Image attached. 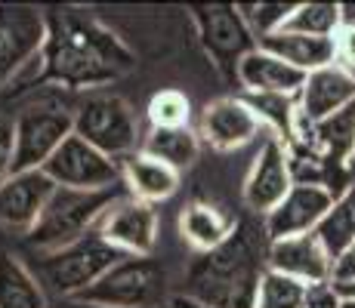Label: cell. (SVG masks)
<instances>
[{
    "label": "cell",
    "instance_id": "obj_31",
    "mask_svg": "<svg viewBox=\"0 0 355 308\" xmlns=\"http://www.w3.org/2000/svg\"><path fill=\"white\" fill-rule=\"evenodd\" d=\"M12 154H16V120L0 111V182L12 173Z\"/></svg>",
    "mask_w": 355,
    "mask_h": 308
},
{
    "label": "cell",
    "instance_id": "obj_18",
    "mask_svg": "<svg viewBox=\"0 0 355 308\" xmlns=\"http://www.w3.org/2000/svg\"><path fill=\"white\" fill-rule=\"evenodd\" d=\"M238 84L244 93H266V96H300L306 84V74L288 65L284 59L272 56L269 50L257 46L248 59L238 65Z\"/></svg>",
    "mask_w": 355,
    "mask_h": 308
},
{
    "label": "cell",
    "instance_id": "obj_28",
    "mask_svg": "<svg viewBox=\"0 0 355 308\" xmlns=\"http://www.w3.org/2000/svg\"><path fill=\"white\" fill-rule=\"evenodd\" d=\"M303 296H306V284L269 269L263 275V280H259L254 308H300L303 305Z\"/></svg>",
    "mask_w": 355,
    "mask_h": 308
},
{
    "label": "cell",
    "instance_id": "obj_33",
    "mask_svg": "<svg viewBox=\"0 0 355 308\" xmlns=\"http://www.w3.org/2000/svg\"><path fill=\"white\" fill-rule=\"evenodd\" d=\"M331 280H334V287H349V284H355V246H349V250H346L343 256L334 262Z\"/></svg>",
    "mask_w": 355,
    "mask_h": 308
},
{
    "label": "cell",
    "instance_id": "obj_25",
    "mask_svg": "<svg viewBox=\"0 0 355 308\" xmlns=\"http://www.w3.org/2000/svg\"><path fill=\"white\" fill-rule=\"evenodd\" d=\"M244 102L254 108L266 129H272L275 139H282L284 145L293 139V129L300 120V105L297 96H266V93H244Z\"/></svg>",
    "mask_w": 355,
    "mask_h": 308
},
{
    "label": "cell",
    "instance_id": "obj_16",
    "mask_svg": "<svg viewBox=\"0 0 355 308\" xmlns=\"http://www.w3.org/2000/svg\"><path fill=\"white\" fill-rule=\"evenodd\" d=\"M269 269L284 278H293L300 284H327L334 275V259L318 241V235H300L284 237V241H269Z\"/></svg>",
    "mask_w": 355,
    "mask_h": 308
},
{
    "label": "cell",
    "instance_id": "obj_36",
    "mask_svg": "<svg viewBox=\"0 0 355 308\" xmlns=\"http://www.w3.org/2000/svg\"><path fill=\"white\" fill-rule=\"evenodd\" d=\"M340 290V296H346V299H355V284H349V287H337Z\"/></svg>",
    "mask_w": 355,
    "mask_h": 308
},
{
    "label": "cell",
    "instance_id": "obj_3",
    "mask_svg": "<svg viewBox=\"0 0 355 308\" xmlns=\"http://www.w3.org/2000/svg\"><path fill=\"white\" fill-rule=\"evenodd\" d=\"M127 197L124 185L102 191H74V188H56L46 203L44 216L37 219L34 231L28 235V244L37 253H53L62 246L80 241L84 235L99 228V222L114 203Z\"/></svg>",
    "mask_w": 355,
    "mask_h": 308
},
{
    "label": "cell",
    "instance_id": "obj_24",
    "mask_svg": "<svg viewBox=\"0 0 355 308\" xmlns=\"http://www.w3.org/2000/svg\"><path fill=\"white\" fill-rule=\"evenodd\" d=\"M318 241L324 244V250L331 253V259L337 262L349 246H355V182L343 194L334 197V207L327 210V216L318 225Z\"/></svg>",
    "mask_w": 355,
    "mask_h": 308
},
{
    "label": "cell",
    "instance_id": "obj_9",
    "mask_svg": "<svg viewBox=\"0 0 355 308\" xmlns=\"http://www.w3.org/2000/svg\"><path fill=\"white\" fill-rule=\"evenodd\" d=\"M46 44V12L28 3H0V90L40 62Z\"/></svg>",
    "mask_w": 355,
    "mask_h": 308
},
{
    "label": "cell",
    "instance_id": "obj_8",
    "mask_svg": "<svg viewBox=\"0 0 355 308\" xmlns=\"http://www.w3.org/2000/svg\"><path fill=\"white\" fill-rule=\"evenodd\" d=\"M74 133V111L56 102L25 108L16 118V154L12 173L22 170H44V163L62 148V142Z\"/></svg>",
    "mask_w": 355,
    "mask_h": 308
},
{
    "label": "cell",
    "instance_id": "obj_19",
    "mask_svg": "<svg viewBox=\"0 0 355 308\" xmlns=\"http://www.w3.org/2000/svg\"><path fill=\"white\" fill-rule=\"evenodd\" d=\"M121 182H124L130 197L155 207V203L176 194L180 173L173 167H167V163H161L158 157H152L146 152H133L121 161Z\"/></svg>",
    "mask_w": 355,
    "mask_h": 308
},
{
    "label": "cell",
    "instance_id": "obj_29",
    "mask_svg": "<svg viewBox=\"0 0 355 308\" xmlns=\"http://www.w3.org/2000/svg\"><path fill=\"white\" fill-rule=\"evenodd\" d=\"M293 6L297 3H238V10H241L248 28L254 31V37L263 40V37H269V34L284 28Z\"/></svg>",
    "mask_w": 355,
    "mask_h": 308
},
{
    "label": "cell",
    "instance_id": "obj_22",
    "mask_svg": "<svg viewBox=\"0 0 355 308\" xmlns=\"http://www.w3.org/2000/svg\"><path fill=\"white\" fill-rule=\"evenodd\" d=\"M139 152L158 157L161 163L173 167L176 173L189 170L201 154V139L192 127H173V129H158L152 127L146 136H142Z\"/></svg>",
    "mask_w": 355,
    "mask_h": 308
},
{
    "label": "cell",
    "instance_id": "obj_37",
    "mask_svg": "<svg viewBox=\"0 0 355 308\" xmlns=\"http://www.w3.org/2000/svg\"><path fill=\"white\" fill-rule=\"evenodd\" d=\"M340 308H355V299H346L343 296V305H340Z\"/></svg>",
    "mask_w": 355,
    "mask_h": 308
},
{
    "label": "cell",
    "instance_id": "obj_35",
    "mask_svg": "<svg viewBox=\"0 0 355 308\" xmlns=\"http://www.w3.org/2000/svg\"><path fill=\"white\" fill-rule=\"evenodd\" d=\"M59 308H96V305H84V302H78V299H62Z\"/></svg>",
    "mask_w": 355,
    "mask_h": 308
},
{
    "label": "cell",
    "instance_id": "obj_15",
    "mask_svg": "<svg viewBox=\"0 0 355 308\" xmlns=\"http://www.w3.org/2000/svg\"><path fill=\"white\" fill-rule=\"evenodd\" d=\"M334 207V194L318 185H293L282 203L263 216V228L269 241H284V237H300L318 231L327 210Z\"/></svg>",
    "mask_w": 355,
    "mask_h": 308
},
{
    "label": "cell",
    "instance_id": "obj_26",
    "mask_svg": "<svg viewBox=\"0 0 355 308\" xmlns=\"http://www.w3.org/2000/svg\"><path fill=\"white\" fill-rule=\"evenodd\" d=\"M346 19L343 3H297L291 19L284 22L282 31L312 34V37H334Z\"/></svg>",
    "mask_w": 355,
    "mask_h": 308
},
{
    "label": "cell",
    "instance_id": "obj_13",
    "mask_svg": "<svg viewBox=\"0 0 355 308\" xmlns=\"http://www.w3.org/2000/svg\"><path fill=\"white\" fill-rule=\"evenodd\" d=\"M259 129L263 123L254 108L244 102V96H226L204 105L201 120H198V139L214 152H238L257 139Z\"/></svg>",
    "mask_w": 355,
    "mask_h": 308
},
{
    "label": "cell",
    "instance_id": "obj_23",
    "mask_svg": "<svg viewBox=\"0 0 355 308\" xmlns=\"http://www.w3.org/2000/svg\"><path fill=\"white\" fill-rule=\"evenodd\" d=\"M0 308H50L40 280L6 250H0Z\"/></svg>",
    "mask_w": 355,
    "mask_h": 308
},
{
    "label": "cell",
    "instance_id": "obj_32",
    "mask_svg": "<svg viewBox=\"0 0 355 308\" xmlns=\"http://www.w3.org/2000/svg\"><path fill=\"white\" fill-rule=\"evenodd\" d=\"M340 305H343V296H340V290L334 287V280H327V284L306 287V296H303V305L300 308H340Z\"/></svg>",
    "mask_w": 355,
    "mask_h": 308
},
{
    "label": "cell",
    "instance_id": "obj_34",
    "mask_svg": "<svg viewBox=\"0 0 355 308\" xmlns=\"http://www.w3.org/2000/svg\"><path fill=\"white\" fill-rule=\"evenodd\" d=\"M167 308H210V305H201V302H195V299H189V296H182V293H176V296H170V305Z\"/></svg>",
    "mask_w": 355,
    "mask_h": 308
},
{
    "label": "cell",
    "instance_id": "obj_30",
    "mask_svg": "<svg viewBox=\"0 0 355 308\" xmlns=\"http://www.w3.org/2000/svg\"><path fill=\"white\" fill-rule=\"evenodd\" d=\"M334 50H337V65L355 74V19H343L340 31L334 34Z\"/></svg>",
    "mask_w": 355,
    "mask_h": 308
},
{
    "label": "cell",
    "instance_id": "obj_11",
    "mask_svg": "<svg viewBox=\"0 0 355 308\" xmlns=\"http://www.w3.org/2000/svg\"><path fill=\"white\" fill-rule=\"evenodd\" d=\"M293 188V170H291V154L288 145L275 136H266L259 145V154L254 157L248 179H244V203L250 213L269 216L278 203L288 197Z\"/></svg>",
    "mask_w": 355,
    "mask_h": 308
},
{
    "label": "cell",
    "instance_id": "obj_27",
    "mask_svg": "<svg viewBox=\"0 0 355 308\" xmlns=\"http://www.w3.org/2000/svg\"><path fill=\"white\" fill-rule=\"evenodd\" d=\"M146 118L158 129H173V127H189L192 120V102L180 90H161L148 99Z\"/></svg>",
    "mask_w": 355,
    "mask_h": 308
},
{
    "label": "cell",
    "instance_id": "obj_14",
    "mask_svg": "<svg viewBox=\"0 0 355 308\" xmlns=\"http://www.w3.org/2000/svg\"><path fill=\"white\" fill-rule=\"evenodd\" d=\"M96 231L124 256H152L158 244V213L152 203L127 194L108 210Z\"/></svg>",
    "mask_w": 355,
    "mask_h": 308
},
{
    "label": "cell",
    "instance_id": "obj_10",
    "mask_svg": "<svg viewBox=\"0 0 355 308\" xmlns=\"http://www.w3.org/2000/svg\"><path fill=\"white\" fill-rule=\"evenodd\" d=\"M44 173L56 182V188H74V191H102L114 188L121 182V163L93 148L80 136H68L56 154L44 163Z\"/></svg>",
    "mask_w": 355,
    "mask_h": 308
},
{
    "label": "cell",
    "instance_id": "obj_7",
    "mask_svg": "<svg viewBox=\"0 0 355 308\" xmlns=\"http://www.w3.org/2000/svg\"><path fill=\"white\" fill-rule=\"evenodd\" d=\"M192 19L204 53L226 80H238V65L259 46L248 28L238 3H201L192 6Z\"/></svg>",
    "mask_w": 355,
    "mask_h": 308
},
{
    "label": "cell",
    "instance_id": "obj_20",
    "mask_svg": "<svg viewBox=\"0 0 355 308\" xmlns=\"http://www.w3.org/2000/svg\"><path fill=\"white\" fill-rule=\"evenodd\" d=\"M238 219L226 213L223 207L210 201H192L182 207L180 213V235L189 246H195L198 253H210L216 246H223L235 231Z\"/></svg>",
    "mask_w": 355,
    "mask_h": 308
},
{
    "label": "cell",
    "instance_id": "obj_5",
    "mask_svg": "<svg viewBox=\"0 0 355 308\" xmlns=\"http://www.w3.org/2000/svg\"><path fill=\"white\" fill-rule=\"evenodd\" d=\"M74 299L96 308H164L170 305L167 275L152 256H124Z\"/></svg>",
    "mask_w": 355,
    "mask_h": 308
},
{
    "label": "cell",
    "instance_id": "obj_1",
    "mask_svg": "<svg viewBox=\"0 0 355 308\" xmlns=\"http://www.w3.org/2000/svg\"><path fill=\"white\" fill-rule=\"evenodd\" d=\"M133 50L99 19L80 10L46 12V44L40 53V80L65 90H93L133 71Z\"/></svg>",
    "mask_w": 355,
    "mask_h": 308
},
{
    "label": "cell",
    "instance_id": "obj_6",
    "mask_svg": "<svg viewBox=\"0 0 355 308\" xmlns=\"http://www.w3.org/2000/svg\"><path fill=\"white\" fill-rule=\"evenodd\" d=\"M74 136L90 142L102 154L112 161H124L127 154L139 152L142 133L139 120H136L133 108L127 105L121 96L96 93L87 96L78 108H74Z\"/></svg>",
    "mask_w": 355,
    "mask_h": 308
},
{
    "label": "cell",
    "instance_id": "obj_12",
    "mask_svg": "<svg viewBox=\"0 0 355 308\" xmlns=\"http://www.w3.org/2000/svg\"><path fill=\"white\" fill-rule=\"evenodd\" d=\"M56 182L44 170H22L10 173L0 182V225L6 231L28 237L50 203Z\"/></svg>",
    "mask_w": 355,
    "mask_h": 308
},
{
    "label": "cell",
    "instance_id": "obj_2",
    "mask_svg": "<svg viewBox=\"0 0 355 308\" xmlns=\"http://www.w3.org/2000/svg\"><path fill=\"white\" fill-rule=\"evenodd\" d=\"M269 271V237L250 219H238L223 246L198 253L186 271L182 296L210 308H254L259 280Z\"/></svg>",
    "mask_w": 355,
    "mask_h": 308
},
{
    "label": "cell",
    "instance_id": "obj_17",
    "mask_svg": "<svg viewBox=\"0 0 355 308\" xmlns=\"http://www.w3.org/2000/svg\"><path fill=\"white\" fill-rule=\"evenodd\" d=\"M355 102V74L343 65H327L322 71L306 74V84L297 96L303 120L318 123L331 114L343 111Z\"/></svg>",
    "mask_w": 355,
    "mask_h": 308
},
{
    "label": "cell",
    "instance_id": "obj_4",
    "mask_svg": "<svg viewBox=\"0 0 355 308\" xmlns=\"http://www.w3.org/2000/svg\"><path fill=\"white\" fill-rule=\"evenodd\" d=\"M124 259V253H118L99 231H90L80 241L62 246L53 253H40L37 259V278L40 287L53 290L59 299H74L93 287L105 275L108 269Z\"/></svg>",
    "mask_w": 355,
    "mask_h": 308
},
{
    "label": "cell",
    "instance_id": "obj_21",
    "mask_svg": "<svg viewBox=\"0 0 355 308\" xmlns=\"http://www.w3.org/2000/svg\"><path fill=\"white\" fill-rule=\"evenodd\" d=\"M263 50L272 56L284 59L297 71L312 74L322 71L327 65H337V50H334V37H312V34H297V31H275L269 37L259 40Z\"/></svg>",
    "mask_w": 355,
    "mask_h": 308
}]
</instances>
